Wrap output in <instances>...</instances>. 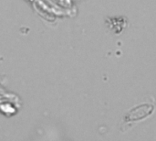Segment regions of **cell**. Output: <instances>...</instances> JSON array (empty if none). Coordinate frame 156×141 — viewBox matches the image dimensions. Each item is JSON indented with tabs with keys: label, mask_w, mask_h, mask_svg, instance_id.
<instances>
[{
	"label": "cell",
	"mask_w": 156,
	"mask_h": 141,
	"mask_svg": "<svg viewBox=\"0 0 156 141\" xmlns=\"http://www.w3.org/2000/svg\"><path fill=\"white\" fill-rule=\"evenodd\" d=\"M154 106H149V105H144L135 107L133 110L130 111L127 116H126V121H135V120H140L142 118L146 117L151 114L153 111Z\"/></svg>",
	"instance_id": "6da1fadb"
}]
</instances>
